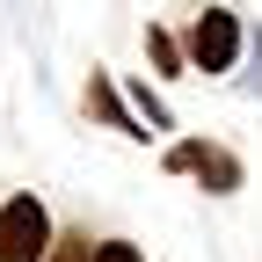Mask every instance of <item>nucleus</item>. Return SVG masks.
Listing matches in <instances>:
<instances>
[{
	"label": "nucleus",
	"instance_id": "obj_1",
	"mask_svg": "<svg viewBox=\"0 0 262 262\" xmlns=\"http://www.w3.org/2000/svg\"><path fill=\"white\" fill-rule=\"evenodd\" d=\"M0 262H51V219L37 196H8L0 211Z\"/></svg>",
	"mask_w": 262,
	"mask_h": 262
},
{
	"label": "nucleus",
	"instance_id": "obj_2",
	"mask_svg": "<svg viewBox=\"0 0 262 262\" xmlns=\"http://www.w3.org/2000/svg\"><path fill=\"white\" fill-rule=\"evenodd\" d=\"M182 51H189L196 73H233V58H241V15L233 8H204Z\"/></svg>",
	"mask_w": 262,
	"mask_h": 262
},
{
	"label": "nucleus",
	"instance_id": "obj_3",
	"mask_svg": "<svg viewBox=\"0 0 262 262\" xmlns=\"http://www.w3.org/2000/svg\"><path fill=\"white\" fill-rule=\"evenodd\" d=\"M189 175L204 182V189L226 196V189H241V160H233V153H219V146H196V168H189Z\"/></svg>",
	"mask_w": 262,
	"mask_h": 262
},
{
	"label": "nucleus",
	"instance_id": "obj_4",
	"mask_svg": "<svg viewBox=\"0 0 262 262\" xmlns=\"http://www.w3.org/2000/svg\"><path fill=\"white\" fill-rule=\"evenodd\" d=\"M88 110H95V117H110L117 131H131V139H146V131H139V117H131V110L117 102V88H110L102 73H95V80H88Z\"/></svg>",
	"mask_w": 262,
	"mask_h": 262
},
{
	"label": "nucleus",
	"instance_id": "obj_5",
	"mask_svg": "<svg viewBox=\"0 0 262 262\" xmlns=\"http://www.w3.org/2000/svg\"><path fill=\"white\" fill-rule=\"evenodd\" d=\"M146 58L160 66V73H182V58H189V51L168 37V29H146Z\"/></svg>",
	"mask_w": 262,
	"mask_h": 262
},
{
	"label": "nucleus",
	"instance_id": "obj_6",
	"mask_svg": "<svg viewBox=\"0 0 262 262\" xmlns=\"http://www.w3.org/2000/svg\"><path fill=\"white\" fill-rule=\"evenodd\" d=\"M95 262H146V255L131 248V241H102V248H95Z\"/></svg>",
	"mask_w": 262,
	"mask_h": 262
},
{
	"label": "nucleus",
	"instance_id": "obj_7",
	"mask_svg": "<svg viewBox=\"0 0 262 262\" xmlns=\"http://www.w3.org/2000/svg\"><path fill=\"white\" fill-rule=\"evenodd\" d=\"M51 262H95L88 241H51Z\"/></svg>",
	"mask_w": 262,
	"mask_h": 262
}]
</instances>
